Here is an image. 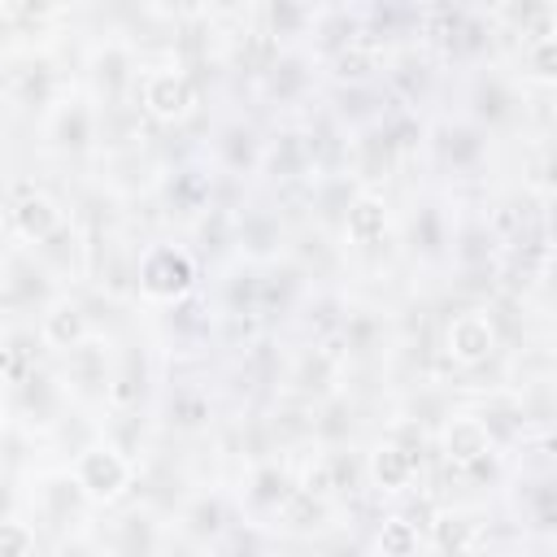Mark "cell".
Returning <instances> with one entry per match:
<instances>
[{
	"label": "cell",
	"mask_w": 557,
	"mask_h": 557,
	"mask_svg": "<svg viewBox=\"0 0 557 557\" xmlns=\"http://www.w3.org/2000/svg\"><path fill=\"white\" fill-rule=\"evenodd\" d=\"M157 540H161V531H157V522H152V513H126L122 522H117V557H152L157 553Z\"/></svg>",
	"instance_id": "obj_30"
},
{
	"label": "cell",
	"mask_w": 557,
	"mask_h": 557,
	"mask_svg": "<svg viewBox=\"0 0 557 557\" xmlns=\"http://www.w3.org/2000/svg\"><path fill=\"white\" fill-rule=\"evenodd\" d=\"M435 444H440V457H444V466H448V470H466V466H474V461H483V457L500 453V448L492 444V435L483 431V422H479L470 409L444 413Z\"/></svg>",
	"instance_id": "obj_18"
},
{
	"label": "cell",
	"mask_w": 557,
	"mask_h": 557,
	"mask_svg": "<svg viewBox=\"0 0 557 557\" xmlns=\"http://www.w3.org/2000/svg\"><path fill=\"white\" fill-rule=\"evenodd\" d=\"M422 548H426L422 527L413 518H405L400 509H392L374 522V557H418Z\"/></svg>",
	"instance_id": "obj_28"
},
{
	"label": "cell",
	"mask_w": 557,
	"mask_h": 557,
	"mask_svg": "<svg viewBox=\"0 0 557 557\" xmlns=\"http://www.w3.org/2000/svg\"><path fill=\"white\" fill-rule=\"evenodd\" d=\"M65 91H70V87H65L61 70H57L44 52H22V57L9 65V74H4V96H9L17 109L39 113V117H44Z\"/></svg>",
	"instance_id": "obj_12"
},
{
	"label": "cell",
	"mask_w": 557,
	"mask_h": 557,
	"mask_svg": "<svg viewBox=\"0 0 557 557\" xmlns=\"http://www.w3.org/2000/svg\"><path fill=\"white\" fill-rule=\"evenodd\" d=\"M52 374H57V383H61V392L70 400H78V405H104L109 379H113V348H109V339L91 335L87 344L61 352L57 366H52Z\"/></svg>",
	"instance_id": "obj_7"
},
{
	"label": "cell",
	"mask_w": 557,
	"mask_h": 557,
	"mask_svg": "<svg viewBox=\"0 0 557 557\" xmlns=\"http://www.w3.org/2000/svg\"><path fill=\"white\" fill-rule=\"evenodd\" d=\"M422 448H426L422 422H418V418H396V422L370 444V453L361 457L366 483H370L379 496H409L413 483H418V474H422Z\"/></svg>",
	"instance_id": "obj_1"
},
{
	"label": "cell",
	"mask_w": 557,
	"mask_h": 557,
	"mask_svg": "<svg viewBox=\"0 0 557 557\" xmlns=\"http://www.w3.org/2000/svg\"><path fill=\"white\" fill-rule=\"evenodd\" d=\"M74 483L83 487V496L91 505H117L131 496V487L139 483V461L113 444L104 431L91 435L83 448H74V466H70Z\"/></svg>",
	"instance_id": "obj_2"
},
{
	"label": "cell",
	"mask_w": 557,
	"mask_h": 557,
	"mask_svg": "<svg viewBox=\"0 0 557 557\" xmlns=\"http://www.w3.org/2000/svg\"><path fill=\"white\" fill-rule=\"evenodd\" d=\"M9 300H13V283H9V265L0 257V309H9Z\"/></svg>",
	"instance_id": "obj_34"
},
{
	"label": "cell",
	"mask_w": 557,
	"mask_h": 557,
	"mask_svg": "<svg viewBox=\"0 0 557 557\" xmlns=\"http://www.w3.org/2000/svg\"><path fill=\"white\" fill-rule=\"evenodd\" d=\"M518 78H522V87H540V91L553 87V78H557V35L522 39V48H518Z\"/></svg>",
	"instance_id": "obj_29"
},
{
	"label": "cell",
	"mask_w": 557,
	"mask_h": 557,
	"mask_svg": "<svg viewBox=\"0 0 557 557\" xmlns=\"http://www.w3.org/2000/svg\"><path fill=\"white\" fill-rule=\"evenodd\" d=\"M144 392H148V361H144L139 348H126L122 357H113V379H109L104 405L113 413H135L139 400H144Z\"/></svg>",
	"instance_id": "obj_25"
},
{
	"label": "cell",
	"mask_w": 557,
	"mask_h": 557,
	"mask_svg": "<svg viewBox=\"0 0 557 557\" xmlns=\"http://www.w3.org/2000/svg\"><path fill=\"white\" fill-rule=\"evenodd\" d=\"M426 139H431V152L440 157V165L453 170V174H474L483 165V157H487V131H479L466 117L440 122Z\"/></svg>",
	"instance_id": "obj_19"
},
{
	"label": "cell",
	"mask_w": 557,
	"mask_h": 557,
	"mask_svg": "<svg viewBox=\"0 0 557 557\" xmlns=\"http://www.w3.org/2000/svg\"><path fill=\"white\" fill-rule=\"evenodd\" d=\"M200 78L174 61H161V65H144L139 74V87H135V109L157 122V126H178L196 113L200 104Z\"/></svg>",
	"instance_id": "obj_4"
},
{
	"label": "cell",
	"mask_w": 557,
	"mask_h": 557,
	"mask_svg": "<svg viewBox=\"0 0 557 557\" xmlns=\"http://www.w3.org/2000/svg\"><path fill=\"white\" fill-rule=\"evenodd\" d=\"M422 540L440 553V557H474L479 544L487 540V518L479 509H466V505H453V509H440L431 513Z\"/></svg>",
	"instance_id": "obj_16"
},
{
	"label": "cell",
	"mask_w": 557,
	"mask_h": 557,
	"mask_svg": "<svg viewBox=\"0 0 557 557\" xmlns=\"http://www.w3.org/2000/svg\"><path fill=\"white\" fill-rule=\"evenodd\" d=\"M339 374H344V348L335 344V335H326V339L305 344L292 357L287 392L296 400H305V405H318V400H326V396L339 392Z\"/></svg>",
	"instance_id": "obj_10"
},
{
	"label": "cell",
	"mask_w": 557,
	"mask_h": 557,
	"mask_svg": "<svg viewBox=\"0 0 557 557\" xmlns=\"http://www.w3.org/2000/svg\"><path fill=\"white\" fill-rule=\"evenodd\" d=\"M500 352V326L492 318V309H457L444 322V361H453L457 370H479Z\"/></svg>",
	"instance_id": "obj_9"
},
{
	"label": "cell",
	"mask_w": 557,
	"mask_h": 557,
	"mask_svg": "<svg viewBox=\"0 0 557 557\" xmlns=\"http://www.w3.org/2000/svg\"><path fill=\"white\" fill-rule=\"evenodd\" d=\"M13 500H17V492H13V479L0 470V518H9V513H17L13 509Z\"/></svg>",
	"instance_id": "obj_33"
},
{
	"label": "cell",
	"mask_w": 557,
	"mask_h": 557,
	"mask_svg": "<svg viewBox=\"0 0 557 557\" xmlns=\"http://www.w3.org/2000/svg\"><path fill=\"white\" fill-rule=\"evenodd\" d=\"M35 548H39V531L22 513L0 518V557H35Z\"/></svg>",
	"instance_id": "obj_31"
},
{
	"label": "cell",
	"mask_w": 557,
	"mask_h": 557,
	"mask_svg": "<svg viewBox=\"0 0 557 557\" xmlns=\"http://www.w3.org/2000/svg\"><path fill=\"white\" fill-rule=\"evenodd\" d=\"M57 557H100V548H91L83 535H65L61 548H57Z\"/></svg>",
	"instance_id": "obj_32"
},
{
	"label": "cell",
	"mask_w": 557,
	"mask_h": 557,
	"mask_svg": "<svg viewBox=\"0 0 557 557\" xmlns=\"http://www.w3.org/2000/svg\"><path fill=\"white\" fill-rule=\"evenodd\" d=\"M527 87L518 91V83L513 78H505L500 70H492V65H483L479 70V78H474V87H470V109H466V122H474L479 131H496V126H505V122H518V117H527Z\"/></svg>",
	"instance_id": "obj_13"
},
{
	"label": "cell",
	"mask_w": 557,
	"mask_h": 557,
	"mask_svg": "<svg viewBox=\"0 0 557 557\" xmlns=\"http://www.w3.org/2000/svg\"><path fill=\"white\" fill-rule=\"evenodd\" d=\"M39 483H44V487H39V509H44L48 522H61V527L70 522V527H74V522L91 509V500L83 496V487L74 483L70 470H52V474H44Z\"/></svg>",
	"instance_id": "obj_26"
},
{
	"label": "cell",
	"mask_w": 557,
	"mask_h": 557,
	"mask_svg": "<svg viewBox=\"0 0 557 557\" xmlns=\"http://www.w3.org/2000/svg\"><path fill=\"white\" fill-rule=\"evenodd\" d=\"M296 487H300V483H296V466H292V461H278V457L248 461L244 483H239V509L248 513L244 522L270 527L274 513L287 505V496H292Z\"/></svg>",
	"instance_id": "obj_8"
},
{
	"label": "cell",
	"mask_w": 557,
	"mask_h": 557,
	"mask_svg": "<svg viewBox=\"0 0 557 557\" xmlns=\"http://www.w3.org/2000/svg\"><path fill=\"white\" fill-rule=\"evenodd\" d=\"M4 222L26 248H35L65 222V209L52 191H44L35 183H13V187H4Z\"/></svg>",
	"instance_id": "obj_11"
},
{
	"label": "cell",
	"mask_w": 557,
	"mask_h": 557,
	"mask_svg": "<svg viewBox=\"0 0 557 557\" xmlns=\"http://www.w3.org/2000/svg\"><path fill=\"white\" fill-rule=\"evenodd\" d=\"M35 331H39L44 348L61 357V352L87 344V339L96 335V322H91V313H87V305H83L78 296L61 292L57 300H48V305L39 309V326H35Z\"/></svg>",
	"instance_id": "obj_17"
},
{
	"label": "cell",
	"mask_w": 557,
	"mask_h": 557,
	"mask_svg": "<svg viewBox=\"0 0 557 557\" xmlns=\"http://www.w3.org/2000/svg\"><path fill=\"white\" fill-rule=\"evenodd\" d=\"M392 226H396V213L379 187H357L339 213V235L352 252H374L379 244H387Z\"/></svg>",
	"instance_id": "obj_14"
},
{
	"label": "cell",
	"mask_w": 557,
	"mask_h": 557,
	"mask_svg": "<svg viewBox=\"0 0 557 557\" xmlns=\"http://www.w3.org/2000/svg\"><path fill=\"white\" fill-rule=\"evenodd\" d=\"M139 57L126 39H100L87 57V96L96 109H117V104H135V87H139Z\"/></svg>",
	"instance_id": "obj_5"
},
{
	"label": "cell",
	"mask_w": 557,
	"mask_h": 557,
	"mask_svg": "<svg viewBox=\"0 0 557 557\" xmlns=\"http://www.w3.org/2000/svg\"><path fill=\"white\" fill-rule=\"evenodd\" d=\"M235 244H239V261L248 265H265L283 252L287 244V231L278 222V213L270 209H248L239 222H235Z\"/></svg>",
	"instance_id": "obj_21"
},
{
	"label": "cell",
	"mask_w": 557,
	"mask_h": 557,
	"mask_svg": "<svg viewBox=\"0 0 557 557\" xmlns=\"http://www.w3.org/2000/svg\"><path fill=\"white\" fill-rule=\"evenodd\" d=\"M200 287V265L191 248L174 239H157L135 257V292L152 305H183Z\"/></svg>",
	"instance_id": "obj_3"
},
{
	"label": "cell",
	"mask_w": 557,
	"mask_h": 557,
	"mask_svg": "<svg viewBox=\"0 0 557 557\" xmlns=\"http://www.w3.org/2000/svg\"><path fill=\"white\" fill-rule=\"evenodd\" d=\"M44 144L57 157H91L100 148V113L87 91H65L44 117Z\"/></svg>",
	"instance_id": "obj_6"
},
{
	"label": "cell",
	"mask_w": 557,
	"mask_h": 557,
	"mask_svg": "<svg viewBox=\"0 0 557 557\" xmlns=\"http://www.w3.org/2000/svg\"><path fill=\"white\" fill-rule=\"evenodd\" d=\"M257 83H261V96H265L270 104H300V100L309 96V87H313L309 57H300V52H287V48H283Z\"/></svg>",
	"instance_id": "obj_23"
},
{
	"label": "cell",
	"mask_w": 557,
	"mask_h": 557,
	"mask_svg": "<svg viewBox=\"0 0 557 557\" xmlns=\"http://www.w3.org/2000/svg\"><path fill=\"white\" fill-rule=\"evenodd\" d=\"M235 513H231V496L218 487H196L183 496L178 513H174V531L187 535L191 544H218L226 540Z\"/></svg>",
	"instance_id": "obj_15"
},
{
	"label": "cell",
	"mask_w": 557,
	"mask_h": 557,
	"mask_svg": "<svg viewBox=\"0 0 557 557\" xmlns=\"http://www.w3.org/2000/svg\"><path fill=\"white\" fill-rule=\"evenodd\" d=\"M161 191H165V205L178 209L183 218H205V213L213 209V174L200 170V165L174 170V174L161 183Z\"/></svg>",
	"instance_id": "obj_24"
},
{
	"label": "cell",
	"mask_w": 557,
	"mask_h": 557,
	"mask_svg": "<svg viewBox=\"0 0 557 557\" xmlns=\"http://www.w3.org/2000/svg\"><path fill=\"white\" fill-rule=\"evenodd\" d=\"M4 187H9V178H4V157H0V200H4Z\"/></svg>",
	"instance_id": "obj_35"
},
{
	"label": "cell",
	"mask_w": 557,
	"mask_h": 557,
	"mask_svg": "<svg viewBox=\"0 0 557 557\" xmlns=\"http://www.w3.org/2000/svg\"><path fill=\"white\" fill-rule=\"evenodd\" d=\"M261 152H265V139L244 117L218 126V135H213V161H218L222 174H257L261 170Z\"/></svg>",
	"instance_id": "obj_20"
},
{
	"label": "cell",
	"mask_w": 557,
	"mask_h": 557,
	"mask_svg": "<svg viewBox=\"0 0 557 557\" xmlns=\"http://www.w3.org/2000/svg\"><path fill=\"white\" fill-rule=\"evenodd\" d=\"M335 513H339V505H335V500H326V496H313V492L296 487V492L287 496V505L274 513V522H270V527H278L283 535H300V540H309V535L331 531V527H335Z\"/></svg>",
	"instance_id": "obj_22"
},
{
	"label": "cell",
	"mask_w": 557,
	"mask_h": 557,
	"mask_svg": "<svg viewBox=\"0 0 557 557\" xmlns=\"http://www.w3.org/2000/svg\"><path fill=\"white\" fill-rule=\"evenodd\" d=\"M161 413H165V426H174L183 435H196V431H205L213 422V396L200 383H178L165 396V409Z\"/></svg>",
	"instance_id": "obj_27"
}]
</instances>
